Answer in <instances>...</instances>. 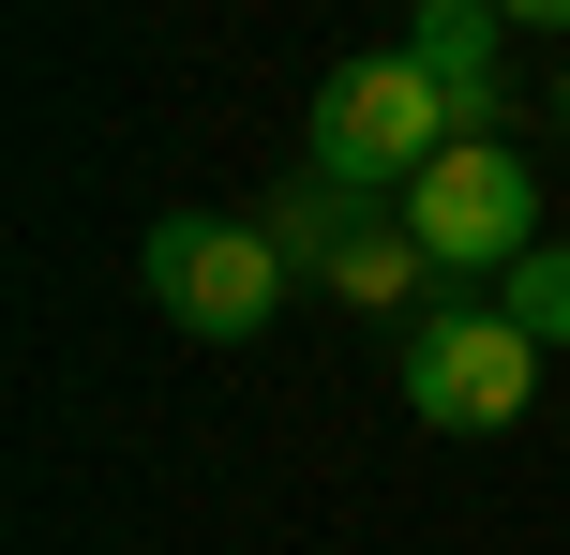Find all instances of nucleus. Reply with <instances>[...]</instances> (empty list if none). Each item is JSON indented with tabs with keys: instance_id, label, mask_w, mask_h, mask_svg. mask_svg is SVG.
<instances>
[{
	"instance_id": "1",
	"label": "nucleus",
	"mask_w": 570,
	"mask_h": 555,
	"mask_svg": "<svg viewBox=\"0 0 570 555\" xmlns=\"http://www.w3.org/2000/svg\"><path fill=\"white\" fill-rule=\"evenodd\" d=\"M435 150H465V120H451V90H435L405 46H361V60H331V76H315V180L405 210V180H421Z\"/></svg>"
},
{
	"instance_id": "2",
	"label": "nucleus",
	"mask_w": 570,
	"mask_h": 555,
	"mask_svg": "<svg viewBox=\"0 0 570 555\" xmlns=\"http://www.w3.org/2000/svg\"><path fill=\"white\" fill-rule=\"evenodd\" d=\"M136 286H150V316L196 330V346H256L301 270H285V240L256 210H166V226L136 240Z\"/></svg>"
},
{
	"instance_id": "3",
	"label": "nucleus",
	"mask_w": 570,
	"mask_h": 555,
	"mask_svg": "<svg viewBox=\"0 0 570 555\" xmlns=\"http://www.w3.org/2000/svg\"><path fill=\"white\" fill-rule=\"evenodd\" d=\"M405 240L435 256V286H511V256H541V166H525L511 136H465V150H435L421 180H405Z\"/></svg>"
},
{
	"instance_id": "4",
	"label": "nucleus",
	"mask_w": 570,
	"mask_h": 555,
	"mask_svg": "<svg viewBox=\"0 0 570 555\" xmlns=\"http://www.w3.org/2000/svg\"><path fill=\"white\" fill-rule=\"evenodd\" d=\"M256 226L285 240V270H315V286H331V300H361V316H405V330L435 316V256L405 240V210L345 196V180H285Z\"/></svg>"
},
{
	"instance_id": "5",
	"label": "nucleus",
	"mask_w": 570,
	"mask_h": 555,
	"mask_svg": "<svg viewBox=\"0 0 570 555\" xmlns=\"http://www.w3.org/2000/svg\"><path fill=\"white\" fill-rule=\"evenodd\" d=\"M525 390H541V346L495 300H435L405 330V420H435V436H511Z\"/></svg>"
},
{
	"instance_id": "6",
	"label": "nucleus",
	"mask_w": 570,
	"mask_h": 555,
	"mask_svg": "<svg viewBox=\"0 0 570 555\" xmlns=\"http://www.w3.org/2000/svg\"><path fill=\"white\" fill-rule=\"evenodd\" d=\"M405 60L451 90V120H495V76H511V0H421V16H405Z\"/></svg>"
},
{
	"instance_id": "7",
	"label": "nucleus",
	"mask_w": 570,
	"mask_h": 555,
	"mask_svg": "<svg viewBox=\"0 0 570 555\" xmlns=\"http://www.w3.org/2000/svg\"><path fill=\"white\" fill-rule=\"evenodd\" d=\"M495 316H511L525 330V346H570V240H541V256H511V286H495Z\"/></svg>"
},
{
	"instance_id": "8",
	"label": "nucleus",
	"mask_w": 570,
	"mask_h": 555,
	"mask_svg": "<svg viewBox=\"0 0 570 555\" xmlns=\"http://www.w3.org/2000/svg\"><path fill=\"white\" fill-rule=\"evenodd\" d=\"M556 120H570V76H556Z\"/></svg>"
}]
</instances>
